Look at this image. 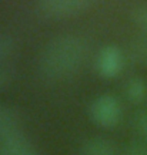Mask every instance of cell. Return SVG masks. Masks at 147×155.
<instances>
[{"instance_id": "obj_1", "label": "cell", "mask_w": 147, "mask_h": 155, "mask_svg": "<svg viewBox=\"0 0 147 155\" xmlns=\"http://www.w3.org/2000/svg\"><path fill=\"white\" fill-rule=\"evenodd\" d=\"M87 43L77 34L57 36L43 47L37 60L43 77L54 80L74 73L87 56Z\"/></svg>"}, {"instance_id": "obj_2", "label": "cell", "mask_w": 147, "mask_h": 155, "mask_svg": "<svg viewBox=\"0 0 147 155\" xmlns=\"http://www.w3.org/2000/svg\"><path fill=\"white\" fill-rule=\"evenodd\" d=\"M90 117L101 127H114L121 118V107L113 95H99L90 105Z\"/></svg>"}, {"instance_id": "obj_3", "label": "cell", "mask_w": 147, "mask_h": 155, "mask_svg": "<svg viewBox=\"0 0 147 155\" xmlns=\"http://www.w3.org/2000/svg\"><path fill=\"white\" fill-rule=\"evenodd\" d=\"M0 150L5 155H40L34 144L22 131L0 138Z\"/></svg>"}, {"instance_id": "obj_4", "label": "cell", "mask_w": 147, "mask_h": 155, "mask_svg": "<svg viewBox=\"0 0 147 155\" xmlns=\"http://www.w3.org/2000/svg\"><path fill=\"white\" fill-rule=\"evenodd\" d=\"M121 66H123L121 51L116 46H106L97 54L96 67L100 74L106 77H113L121 70Z\"/></svg>"}, {"instance_id": "obj_5", "label": "cell", "mask_w": 147, "mask_h": 155, "mask_svg": "<svg viewBox=\"0 0 147 155\" xmlns=\"http://www.w3.org/2000/svg\"><path fill=\"white\" fill-rule=\"evenodd\" d=\"M91 0H39L40 9L50 16H67L86 7Z\"/></svg>"}, {"instance_id": "obj_6", "label": "cell", "mask_w": 147, "mask_h": 155, "mask_svg": "<svg viewBox=\"0 0 147 155\" xmlns=\"http://www.w3.org/2000/svg\"><path fill=\"white\" fill-rule=\"evenodd\" d=\"M20 131V117L17 111L7 105H0V138Z\"/></svg>"}, {"instance_id": "obj_7", "label": "cell", "mask_w": 147, "mask_h": 155, "mask_svg": "<svg viewBox=\"0 0 147 155\" xmlns=\"http://www.w3.org/2000/svg\"><path fill=\"white\" fill-rule=\"evenodd\" d=\"M81 155H116V148L106 138H90L81 148Z\"/></svg>"}, {"instance_id": "obj_8", "label": "cell", "mask_w": 147, "mask_h": 155, "mask_svg": "<svg viewBox=\"0 0 147 155\" xmlns=\"http://www.w3.org/2000/svg\"><path fill=\"white\" fill-rule=\"evenodd\" d=\"M126 94L134 103L142 101L144 98V95H146V85H144L142 78H138V77L130 78L126 83Z\"/></svg>"}, {"instance_id": "obj_9", "label": "cell", "mask_w": 147, "mask_h": 155, "mask_svg": "<svg viewBox=\"0 0 147 155\" xmlns=\"http://www.w3.org/2000/svg\"><path fill=\"white\" fill-rule=\"evenodd\" d=\"M14 47H16V44H14L13 38L9 34L0 31V61L9 58L13 54Z\"/></svg>"}, {"instance_id": "obj_10", "label": "cell", "mask_w": 147, "mask_h": 155, "mask_svg": "<svg viewBox=\"0 0 147 155\" xmlns=\"http://www.w3.org/2000/svg\"><path fill=\"white\" fill-rule=\"evenodd\" d=\"M130 14L134 23L147 33V6H136Z\"/></svg>"}, {"instance_id": "obj_11", "label": "cell", "mask_w": 147, "mask_h": 155, "mask_svg": "<svg viewBox=\"0 0 147 155\" xmlns=\"http://www.w3.org/2000/svg\"><path fill=\"white\" fill-rule=\"evenodd\" d=\"M134 127H136V131L140 134V137L147 140V110H142L136 114Z\"/></svg>"}, {"instance_id": "obj_12", "label": "cell", "mask_w": 147, "mask_h": 155, "mask_svg": "<svg viewBox=\"0 0 147 155\" xmlns=\"http://www.w3.org/2000/svg\"><path fill=\"white\" fill-rule=\"evenodd\" d=\"M133 53L140 61L147 63V38H142L133 44Z\"/></svg>"}, {"instance_id": "obj_13", "label": "cell", "mask_w": 147, "mask_h": 155, "mask_svg": "<svg viewBox=\"0 0 147 155\" xmlns=\"http://www.w3.org/2000/svg\"><path fill=\"white\" fill-rule=\"evenodd\" d=\"M126 155H147V145L142 142H133L127 147Z\"/></svg>"}, {"instance_id": "obj_14", "label": "cell", "mask_w": 147, "mask_h": 155, "mask_svg": "<svg viewBox=\"0 0 147 155\" xmlns=\"http://www.w3.org/2000/svg\"><path fill=\"white\" fill-rule=\"evenodd\" d=\"M12 77V68L7 66H0V88L10 80Z\"/></svg>"}, {"instance_id": "obj_15", "label": "cell", "mask_w": 147, "mask_h": 155, "mask_svg": "<svg viewBox=\"0 0 147 155\" xmlns=\"http://www.w3.org/2000/svg\"><path fill=\"white\" fill-rule=\"evenodd\" d=\"M0 155H5V154H3V152H2V150H0Z\"/></svg>"}]
</instances>
